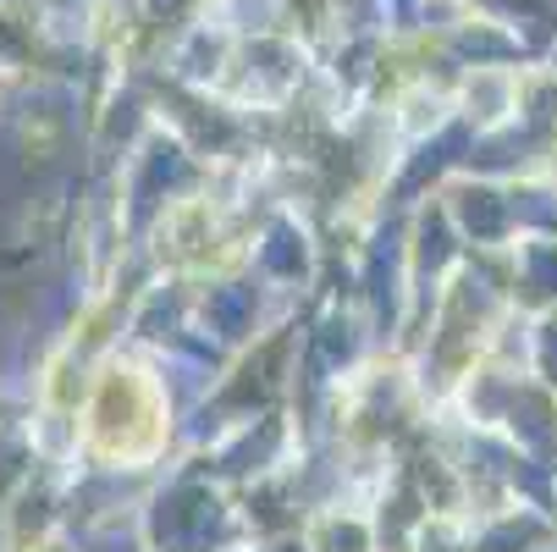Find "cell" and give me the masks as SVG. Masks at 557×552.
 I'll return each mask as SVG.
<instances>
[{
	"instance_id": "cell-1",
	"label": "cell",
	"mask_w": 557,
	"mask_h": 552,
	"mask_svg": "<svg viewBox=\"0 0 557 552\" xmlns=\"http://www.w3.org/2000/svg\"><path fill=\"white\" fill-rule=\"evenodd\" d=\"M77 447L106 469H144L172 442V398L166 381L138 354H106L89 365L77 398Z\"/></svg>"
},
{
	"instance_id": "cell-2",
	"label": "cell",
	"mask_w": 557,
	"mask_h": 552,
	"mask_svg": "<svg viewBox=\"0 0 557 552\" xmlns=\"http://www.w3.org/2000/svg\"><path fill=\"white\" fill-rule=\"evenodd\" d=\"M154 238H161V260L194 266V271H210L215 249L226 244L205 199H183L172 216H161V232H154Z\"/></svg>"
}]
</instances>
